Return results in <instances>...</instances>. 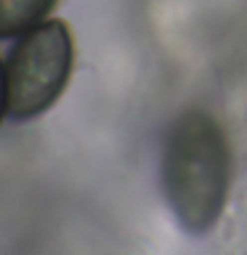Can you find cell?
Returning a JSON list of instances; mask_svg holds the SVG:
<instances>
[{"mask_svg":"<svg viewBox=\"0 0 247 255\" xmlns=\"http://www.w3.org/2000/svg\"><path fill=\"white\" fill-rule=\"evenodd\" d=\"M162 191L189 234H207L221 221L231 183V151L221 123L205 109L175 117L162 149Z\"/></svg>","mask_w":247,"mask_h":255,"instance_id":"1","label":"cell"},{"mask_svg":"<svg viewBox=\"0 0 247 255\" xmlns=\"http://www.w3.org/2000/svg\"><path fill=\"white\" fill-rule=\"evenodd\" d=\"M8 115V91H5V64L0 61V123Z\"/></svg>","mask_w":247,"mask_h":255,"instance_id":"4","label":"cell"},{"mask_svg":"<svg viewBox=\"0 0 247 255\" xmlns=\"http://www.w3.org/2000/svg\"><path fill=\"white\" fill-rule=\"evenodd\" d=\"M75 43L61 19L37 24L19 35L5 59L8 117L27 123L59 101L72 75Z\"/></svg>","mask_w":247,"mask_h":255,"instance_id":"2","label":"cell"},{"mask_svg":"<svg viewBox=\"0 0 247 255\" xmlns=\"http://www.w3.org/2000/svg\"><path fill=\"white\" fill-rule=\"evenodd\" d=\"M59 0H0V40L19 37L45 21Z\"/></svg>","mask_w":247,"mask_h":255,"instance_id":"3","label":"cell"}]
</instances>
